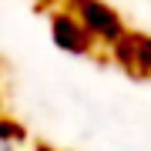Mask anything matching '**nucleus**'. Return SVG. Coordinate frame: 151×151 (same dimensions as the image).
<instances>
[{"label": "nucleus", "mask_w": 151, "mask_h": 151, "mask_svg": "<svg viewBox=\"0 0 151 151\" xmlns=\"http://www.w3.org/2000/svg\"><path fill=\"white\" fill-rule=\"evenodd\" d=\"M0 151H70L60 148L57 141L44 138L34 124H27L20 111L10 101V87H7V64L0 57Z\"/></svg>", "instance_id": "nucleus-1"}]
</instances>
